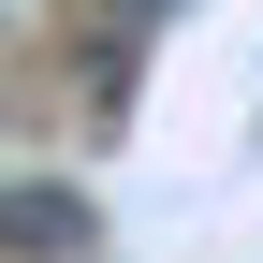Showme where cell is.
Listing matches in <instances>:
<instances>
[{
	"mask_svg": "<svg viewBox=\"0 0 263 263\" xmlns=\"http://www.w3.org/2000/svg\"><path fill=\"white\" fill-rule=\"evenodd\" d=\"M0 234H15L29 263H88V249H103V219H88V190H59V176H15V190H0Z\"/></svg>",
	"mask_w": 263,
	"mask_h": 263,
	"instance_id": "6da1fadb",
	"label": "cell"
},
{
	"mask_svg": "<svg viewBox=\"0 0 263 263\" xmlns=\"http://www.w3.org/2000/svg\"><path fill=\"white\" fill-rule=\"evenodd\" d=\"M103 15H117V29H161V15H190V0H103Z\"/></svg>",
	"mask_w": 263,
	"mask_h": 263,
	"instance_id": "7a4b0ae2",
	"label": "cell"
}]
</instances>
